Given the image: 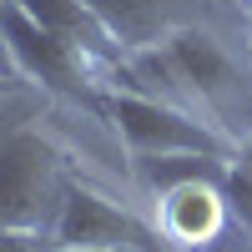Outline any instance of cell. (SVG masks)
Here are the masks:
<instances>
[{
    "label": "cell",
    "instance_id": "obj_1",
    "mask_svg": "<svg viewBox=\"0 0 252 252\" xmlns=\"http://www.w3.org/2000/svg\"><path fill=\"white\" fill-rule=\"evenodd\" d=\"M96 111L116 126V136L126 141V152H131L136 161H161V157H232L237 152L232 136L212 131L207 121L166 106V101L121 91V86L101 91L96 96Z\"/></svg>",
    "mask_w": 252,
    "mask_h": 252
},
{
    "label": "cell",
    "instance_id": "obj_8",
    "mask_svg": "<svg viewBox=\"0 0 252 252\" xmlns=\"http://www.w3.org/2000/svg\"><path fill=\"white\" fill-rule=\"evenodd\" d=\"M222 187H227V202H232V217H237L247 232H252V141L232 152Z\"/></svg>",
    "mask_w": 252,
    "mask_h": 252
},
{
    "label": "cell",
    "instance_id": "obj_9",
    "mask_svg": "<svg viewBox=\"0 0 252 252\" xmlns=\"http://www.w3.org/2000/svg\"><path fill=\"white\" fill-rule=\"evenodd\" d=\"M0 252H66L51 227H0Z\"/></svg>",
    "mask_w": 252,
    "mask_h": 252
},
{
    "label": "cell",
    "instance_id": "obj_7",
    "mask_svg": "<svg viewBox=\"0 0 252 252\" xmlns=\"http://www.w3.org/2000/svg\"><path fill=\"white\" fill-rule=\"evenodd\" d=\"M10 5H20L31 20H40L46 31L66 35V40H76V46H86L96 56H121L116 40H111V31L101 26V15L86 5V0H10Z\"/></svg>",
    "mask_w": 252,
    "mask_h": 252
},
{
    "label": "cell",
    "instance_id": "obj_5",
    "mask_svg": "<svg viewBox=\"0 0 252 252\" xmlns=\"http://www.w3.org/2000/svg\"><path fill=\"white\" fill-rule=\"evenodd\" d=\"M166 51H172V61L182 66V76L192 81V91L207 101L212 121L227 131V106H232V96H242V71H237V61L227 56V46L212 31L187 26V31H177L172 40H166Z\"/></svg>",
    "mask_w": 252,
    "mask_h": 252
},
{
    "label": "cell",
    "instance_id": "obj_3",
    "mask_svg": "<svg viewBox=\"0 0 252 252\" xmlns=\"http://www.w3.org/2000/svg\"><path fill=\"white\" fill-rule=\"evenodd\" d=\"M0 20H5V51H10L15 71L26 81H35L40 91L71 96V101H81V106H96L101 81H106L96 51L46 31L40 20H31L20 5H10V0H5V10H0Z\"/></svg>",
    "mask_w": 252,
    "mask_h": 252
},
{
    "label": "cell",
    "instance_id": "obj_6",
    "mask_svg": "<svg viewBox=\"0 0 252 252\" xmlns=\"http://www.w3.org/2000/svg\"><path fill=\"white\" fill-rule=\"evenodd\" d=\"M86 5L101 15V26L111 31L121 56L166 46L177 31L197 26L192 20V0H86Z\"/></svg>",
    "mask_w": 252,
    "mask_h": 252
},
{
    "label": "cell",
    "instance_id": "obj_4",
    "mask_svg": "<svg viewBox=\"0 0 252 252\" xmlns=\"http://www.w3.org/2000/svg\"><path fill=\"white\" fill-rule=\"evenodd\" d=\"M51 232L66 252H166V237L157 222L121 207L111 192L91 187L86 177H71L61 192Z\"/></svg>",
    "mask_w": 252,
    "mask_h": 252
},
{
    "label": "cell",
    "instance_id": "obj_2",
    "mask_svg": "<svg viewBox=\"0 0 252 252\" xmlns=\"http://www.w3.org/2000/svg\"><path fill=\"white\" fill-rule=\"evenodd\" d=\"M66 182V146L40 126H10L0 146V227L56 222Z\"/></svg>",
    "mask_w": 252,
    "mask_h": 252
}]
</instances>
